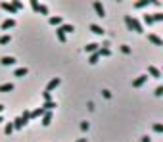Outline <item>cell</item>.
I'll use <instances>...</instances> for the list:
<instances>
[{
  "instance_id": "obj_1",
  "label": "cell",
  "mask_w": 163,
  "mask_h": 142,
  "mask_svg": "<svg viewBox=\"0 0 163 142\" xmlns=\"http://www.w3.org/2000/svg\"><path fill=\"white\" fill-rule=\"evenodd\" d=\"M92 8H94V12H96L98 17H104V15H106V8H104V4H102L100 0H96V2L92 4Z\"/></svg>"
},
{
  "instance_id": "obj_2",
  "label": "cell",
  "mask_w": 163,
  "mask_h": 142,
  "mask_svg": "<svg viewBox=\"0 0 163 142\" xmlns=\"http://www.w3.org/2000/svg\"><path fill=\"white\" fill-rule=\"evenodd\" d=\"M60 83H62V81H60L58 77H54V79H52L50 83L46 84V92H52V90H54V88H58V87H60Z\"/></svg>"
},
{
  "instance_id": "obj_3",
  "label": "cell",
  "mask_w": 163,
  "mask_h": 142,
  "mask_svg": "<svg viewBox=\"0 0 163 142\" xmlns=\"http://www.w3.org/2000/svg\"><path fill=\"white\" fill-rule=\"evenodd\" d=\"M146 81H148V75H140V77H136V79L132 81V87H134V88H138V87H142Z\"/></svg>"
},
{
  "instance_id": "obj_4",
  "label": "cell",
  "mask_w": 163,
  "mask_h": 142,
  "mask_svg": "<svg viewBox=\"0 0 163 142\" xmlns=\"http://www.w3.org/2000/svg\"><path fill=\"white\" fill-rule=\"evenodd\" d=\"M58 31H62V33L65 35V33H73V31H75V27H73L71 23H62V25L58 27Z\"/></svg>"
},
{
  "instance_id": "obj_5",
  "label": "cell",
  "mask_w": 163,
  "mask_h": 142,
  "mask_svg": "<svg viewBox=\"0 0 163 142\" xmlns=\"http://www.w3.org/2000/svg\"><path fill=\"white\" fill-rule=\"evenodd\" d=\"M12 27H15V19H12V17H8V19H4V21H2V29H4V31H8V29H12Z\"/></svg>"
},
{
  "instance_id": "obj_6",
  "label": "cell",
  "mask_w": 163,
  "mask_h": 142,
  "mask_svg": "<svg viewBox=\"0 0 163 142\" xmlns=\"http://www.w3.org/2000/svg\"><path fill=\"white\" fill-rule=\"evenodd\" d=\"M98 48H100V44L90 42V44H87V46H84V52H87V54H94V52H98Z\"/></svg>"
},
{
  "instance_id": "obj_7",
  "label": "cell",
  "mask_w": 163,
  "mask_h": 142,
  "mask_svg": "<svg viewBox=\"0 0 163 142\" xmlns=\"http://www.w3.org/2000/svg\"><path fill=\"white\" fill-rule=\"evenodd\" d=\"M52 117H54V115H52V111H44V115L40 117V119H42V125H44V127H48V125L52 123Z\"/></svg>"
},
{
  "instance_id": "obj_8",
  "label": "cell",
  "mask_w": 163,
  "mask_h": 142,
  "mask_svg": "<svg viewBox=\"0 0 163 142\" xmlns=\"http://www.w3.org/2000/svg\"><path fill=\"white\" fill-rule=\"evenodd\" d=\"M148 40H150V42H154L156 46H163V40H161L157 35H154V33H150V35H148Z\"/></svg>"
},
{
  "instance_id": "obj_9",
  "label": "cell",
  "mask_w": 163,
  "mask_h": 142,
  "mask_svg": "<svg viewBox=\"0 0 163 142\" xmlns=\"http://www.w3.org/2000/svg\"><path fill=\"white\" fill-rule=\"evenodd\" d=\"M0 63H2V66H14V63H15V58H14V56H4V58L2 60H0Z\"/></svg>"
},
{
  "instance_id": "obj_10",
  "label": "cell",
  "mask_w": 163,
  "mask_h": 142,
  "mask_svg": "<svg viewBox=\"0 0 163 142\" xmlns=\"http://www.w3.org/2000/svg\"><path fill=\"white\" fill-rule=\"evenodd\" d=\"M148 75H152V77H156V79H159V77H161V71L157 69V67H154V66H148Z\"/></svg>"
},
{
  "instance_id": "obj_11",
  "label": "cell",
  "mask_w": 163,
  "mask_h": 142,
  "mask_svg": "<svg viewBox=\"0 0 163 142\" xmlns=\"http://www.w3.org/2000/svg\"><path fill=\"white\" fill-rule=\"evenodd\" d=\"M48 23H50V25H54V27H56V25L60 27V25H62V23H63V19L60 17V15H52V17L48 19Z\"/></svg>"
},
{
  "instance_id": "obj_12",
  "label": "cell",
  "mask_w": 163,
  "mask_h": 142,
  "mask_svg": "<svg viewBox=\"0 0 163 142\" xmlns=\"http://www.w3.org/2000/svg\"><path fill=\"white\" fill-rule=\"evenodd\" d=\"M90 31H92V33H94V35H98V36H102V35L106 33V31L102 29L100 25H96V23H92V25H90Z\"/></svg>"
},
{
  "instance_id": "obj_13",
  "label": "cell",
  "mask_w": 163,
  "mask_h": 142,
  "mask_svg": "<svg viewBox=\"0 0 163 142\" xmlns=\"http://www.w3.org/2000/svg\"><path fill=\"white\" fill-rule=\"evenodd\" d=\"M132 31H134V33H144L140 21H138V19H134V17H132Z\"/></svg>"
},
{
  "instance_id": "obj_14",
  "label": "cell",
  "mask_w": 163,
  "mask_h": 142,
  "mask_svg": "<svg viewBox=\"0 0 163 142\" xmlns=\"http://www.w3.org/2000/svg\"><path fill=\"white\" fill-rule=\"evenodd\" d=\"M0 6H2V10H6V12H10V14H17V12H15V8L12 6L10 2H2L0 4Z\"/></svg>"
},
{
  "instance_id": "obj_15",
  "label": "cell",
  "mask_w": 163,
  "mask_h": 142,
  "mask_svg": "<svg viewBox=\"0 0 163 142\" xmlns=\"http://www.w3.org/2000/svg\"><path fill=\"white\" fill-rule=\"evenodd\" d=\"M98 56L100 58H108V56H111V50L109 48H98Z\"/></svg>"
},
{
  "instance_id": "obj_16",
  "label": "cell",
  "mask_w": 163,
  "mask_h": 142,
  "mask_svg": "<svg viewBox=\"0 0 163 142\" xmlns=\"http://www.w3.org/2000/svg\"><path fill=\"white\" fill-rule=\"evenodd\" d=\"M40 108H42L44 111H52V109L56 108V102H54V100H52V102H44V104H42Z\"/></svg>"
},
{
  "instance_id": "obj_17",
  "label": "cell",
  "mask_w": 163,
  "mask_h": 142,
  "mask_svg": "<svg viewBox=\"0 0 163 142\" xmlns=\"http://www.w3.org/2000/svg\"><path fill=\"white\" fill-rule=\"evenodd\" d=\"M12 90H14V84H12V83L0 84V92H12Z\"/></svg>"
},
{
  "instance_id": "obj_18",
  "label": "cell",
  "mask_w": 163,
  "mask_h": 142,
  "mask_svg": "<svg viewBox=\"0 0 163 142\" xmlns=\"http://www.w3.org/2000/svg\"><path fill=\"white\" fill-rule=\"evenodd\" d=\"M44 115V109L42 108H36L35 111H31V119H36V117H42Z\"/></svg>"
},
{
  "instance_id": "obj_19",
  "label": "cell",
  "mask_w": 163,
  "mask_h": 142,
  "mask_svg": "<svg viewBox=\"0 0 163 142\" xmlns=\"http://www.w3.org/2000/svg\"><path fill=\"white\" fill-rule=\"evenodd\" d=\"M27 73H29L27 67H17V69L14 71V75H15V77H23V75H27Z\"/></svg>"
},
{
  "instance_id": "obj_20",
  "label": "cell",
  "mask_w": 163,
  "mask_h": 142,
  "mask_svg": "<svg viewBox=\"0 0 163 142\" xmlns=\"http://www.w3.org/2000/svg\"><path fill=\"white\" fill-rule=\"evenodd\" d=\"M98 60H100L98 52H94V54H90V56H88V63H92V66H94V63H98Z\"/></svg>"
},
{
  "instance_id": "obj_21",
  "label": "cell",
  "mask_w": 163,
  "mask_h": 142,
  "mask_svg": "<svg viewBox=\"0 0 163 142\" xmlns=\"http://www.w3.org/2000/svg\"><path fill=\"white\" fill-rule=\"evenodd\" d=\"M150 4H152V0H140V2L134 4V8H146V6H150Z\"/></svg>"
},
{
  "instance_id": "obj_22",
  "label": "cell",
  "mask_w": 163,
  "mask_h": 142,
  "mask_svg": "<svg viewBox=\"0 0 163 142\" xmlns=\"http://www.w3.org/2000/svg\"><path fill=\"white\" fill-rule=\"evenodd\" d=\"M125 23H127V29L132 31V15H125Z\"/></svg>"
},
{
  "instance_id": "obj_23",
  "label": "cell",
  "mask_w": 163,
  "mask_h": 142,
  "mask_svg": "<svg viewBox=\"0 0 163 142\" xmlns=\"http://www.w3.org/2000/svg\"><path fill=\"white\" fill-rule=\"evenodd\" d=\"M152 19H154V23L156 21H163V14L161 12H156V14H152Z\"/></svg>"
},
{
  "instance_id": "obj_24",
  "label": "cell",
  "mask_w": 163,
  "mask_h": 142,
  "mask_svg": "<svg viewBox=\"0 0 163 142\" xmlns=\"http://www.w3.org/2000/svg\"><path fill=\"white\" fill-rule=\"evenodd\" d=\"M4 133H6V135H12V133H14V123H6V127H4Z\"/></svg>"
},
{
  "instance_id": "obj_25",
  "label": "cell",
  "mask_w": 163,
  "mask_h": 142,
  "mask_svg": "<svg viewBox=\"0 0 163 142\" xmlns=\"http://www.w3.org/2000/svg\"><path fill=\"white\" fill-rule=\"evenodd\" d=\"M10 4H12V6H14V8H15V12H17V10H21V8H23V4H21V2H19V0H12V2H10Z\"/></svg>"
},
{
  "instance_id": "obj_26",
  "label": "cell",
  "mask_w": 163,
  "mask_h": 142,
  "mask_svg": "<svg viewBox=\"0 0 163 142\" xmlns=\"http://www.w3.org/2000/svg\"><path fill=\"white\" fill-rule=\"evenodd\" d=\"M42 100H44V102H52V92H46V90H44V92H42Z\"/></svg>"
},
{
  "instance_id": "obj_27",
  "label": "cell",
  "mask_w": 163,
  "mask_h": 142,
  "mask_svg": "<svg viewBox=\"0 0 163 142\" xmlns=\"http://www.w3.org/2000/svg\"><path fill=\"white\" fill-rule=\"evenodd\" d=\"M10 40H12L10 35H2V36H0V44H8Z\"/></svg>"
},
{
  "instance_id": "obj_28",
  "label": "cell",
  "mask_w": 163,
  "mask_h": 142,
  "mask_svg": "<svg viewBox=\"0 0 163 142\" xmlns=\"http://www.w3.org/2000/svg\"><path fill=\"white\" fill-rule=\"evenodd\" d=\"M144 23H146V25H154V19H152V15H150V14L144 15Z\"/></svg>"
},
{
  "instance_id": "obj_29",
  "label": "cell",
  "mask_w": 163,
  "mask_h": 142,
  "mask_svg": "<svg viewBox=\"0 0 163 142\" xmlns=\"http://www.w3.org/2000/svg\"><path fill=\"white\" fill-rule=\"evenodd\" d=\"M39 14H42V15H48V6L40 4V8H39Z\"/></svg>"
},
{
  "instance_id": "obj_30",
  "label": "cell",
  "mask_w": 163,
  "mask_h": 142,
  "mask_svg": "<svg viewBox=\"0 0 163 142\" xmlns=\"http://www.w3.org/2000/svg\"><path fill=\"white\" fill-rule=\"evenodd\" d=\"M56 36H58V40H60V42H65V35L62 33V31H58V29H56Z\"/></svg>"
},
{
  "instance_id": "obj_31",
  "label": "cell",
  "mask_w": 163,
  "mask_h": 142,
  "mask_svg": "<svg viewBox=\"0 0 163 142\" xmlns=\"http://www.w3.org/2000/svg\"><path fill=\"white\" fill-rule=\"evenodd\" d=\"M31 8H33V10H35V12H39V8H40V4H39V2H36V0H31Z\"/></svg>"
},
{
  "instance_id": "obj_32",
  "label": "cell",
  "mask_w": 163,
  "mask_h": 142,
  "mask_svg": "<svg viewBox=\"0 0 163 142\" xmlns=\"http://www.w3.org/2000/svg\"><path fill=\"white\" fill-rule=\"evenodd\" d=\"M154 131H156V133H163V125H161V123L154 125Z\"/></svg>"
},
{
  "instance_id": "obj_33",
  "label": "cell",
  "mask_w": 163,
  "mask_h": 142,
  "mask_svg": "<svg viewBox=\"0 0 163 142\" xmlns=\"http://www.w3.org/2000/svg\"><path fill=\"white\" fill-rule=\"evenodd\" d=\"M156 96H163V87H157L156 88V92H154Z\"/></svg>"
},
{
  "instance_id": "obj_34",
  "label": "cell",
  "mask_w": 163,
  "mask_h": 142,
  "mask_svg": "<svg viewBox=\"0 0 163 142\" xmlns=\"http://www.w3.org/2000/svg\"><path fill=\"white\" fill-rule=\"evenodd\" d=\"M121 52H123V54H129V52H130V48L127 46V44H123V46H121Z\"/></svg>"
},
{
  "instance_id": "obj_35",
  "label": "cell",
  "mask_w": 163,
  "mask_h": 142,
  "mask_svg": "<svg viewBox=\"0 0 163 142\" xmlns=\"http://www.w3.org/2000/svg\"><path fill=\"white\" fill-rule=\"evenodd\" d=\"M88 127H90V125H88L87 121H83V123H81V129H83V131H88Z\"/></svg>"
},
{
  "instance_id": "obj_36",
  "label": "cell",
  "mask_w": 163,
  "mask_h": 142,
  "mask_svg": "<svg viewBox=\"0 0 163 142\" xmlns=\"http://www.w3.org/2000/svg\"><path fill=\"white\" fill-rule=\"evenodd\" d=\"M102 94H104V98H111V92H109V90H104Z\"/></svg>"
},
{
  "instance_id": "obj_37",
  "label": "cell",
  "mask_w": 163,
  "mask_h": 142,
  "mask_svg": "<svg viewBox=\"0 0 163 142\" xmlns=\"http://www.w3.org/2000/svg\"><path fill=\"white\" fill-rule=\"evenodd\" d=\"M142 142H152V138H150V136L146 135V136H142Z\"/></svg>"
},
{
  "instance_id": "obj_38",
  "label": "cell",
  "mask_w": 163,
  "mask_h": 142,
  "mask_svg": "<svg viewBox=\"0 0 163 142\" xmlns=\"http://www.w3.org/2000/svg\"><path fill=\"white\" fill-rule=\"evenodd\" d=\"M77 142H87V138H79V140H77Z\"/></svg>"
},
{
  "instance_id": "obj_39",
  "label": "cell",
  "mask_w": 163,
  "mask_h": 142,
  "mask_svg": "<svg viewBox=\"0 0 163 142\" xmlns=\"http://www.w3.org/2000/svg\"><path fill=\"white\" fill-rule=\"evenodd\" d=\"M4 111V106H2V104H0V113H2Z\"/></svg>"
},
{
  "instance_id": "obj_40",
  "label": "cell",
  "mask_w": 163,
  "mask_h": 142,
  "mask_svg": "<svg viewBox=\"0 0 163 142\" xmlns=\"http://www.w3.org/2000/svg\"><path fill=\"white\" fill-rule=\"evenodd\" d=\"M2 121H4V117H2V115H0V123H2Z\"/></svg>"
}]
</instances>
